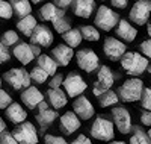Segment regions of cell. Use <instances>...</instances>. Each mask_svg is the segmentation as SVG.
I'll use <instances>...</instances> for the list:
<instances>
[{
	"label": "cell",
	"instance_id": "cell-1",
	"mask_svg": "<svg viewBox=\"0 0 151 144\" xmlns=\"http://www.w3.org/2000/svg\"><path fill=\"white\" fill-rule=\"evenodd\" d=\"M122 68L132 76H139L148 68V61L137 52H127L121 58Z\"/></svg>",
	"mask_w": 151,
	"mask_h": 144
},
{
	"label": "cell",
	"instance_id": "cell-2",
	"mask_svg": "<svg viewBox=\"0 0 151 144\" xmlns=\"http://www.w3.org/2000/svg\"><path fill=\"white\" fill-rule=\"evenodd\" d=\"M142 91H144V82L137 77H133V79H127L118 88V97L125 103L137 102L142 97Z\"/></svg>",
	"mask_w": 151,
	"mask_h": 144
},
{
	"label": "cell",
	"instance_id": "cell-3",
	"mask_svg": "<svg viewBox=\"0 0 151 144\" xmlns=\"http://www.w3.org/2000/svg\"><path fill=\"white\" fill-rule=\"evenodd\" d=\"M91 135L100 141H112L115 137V124L104 117H97V120L91 126Z\"/></svg>",
	"mask_w": 151,
	"mask_h": 144
},
{
	"label": "cell",
	"instance_id": "cell-4",
	"mask_svg": "<svg viewBox=\"0 0 151 144\" xmlns=\"http://www.w3.org/2000/svg\"><path fill=\"white\" fill-rule=\"evenodd\" d=\"M118 21H119V15L115 11H112L109 6L101 5L97 9V15H95L94 23L97 24V28H100L101 31H106V32L112 31L115 28V24H118Z\"/></svg>",
	"mask_w": 151,
	"mask_h": 144
},
{
	"label": "cell",
	"instance_id": "cell-5",
	"mask_svg": "<svg viewBox=\"0 0 151 144\" xmlns=\"http://www.w3.org/2000/svg\"><path fill=\"white\" fill-rule=\"evenodd\" d=\"M12 134H14V137H15L18 144H38L36 127L30 121L20 123V126H17Z\"/></svg>",
	"mask_w": 151,
	"mask_h": 144
},
{
	"label": "cell",
	"instance_id": "cell-6",
	"mask_svg": "<svg viewBox=\"0 0 151 144\" xmlns=\"http://www.w3.org/2000/svg\"><path fill=\"white\" fill-rule=\"evenodd\" d=\"M64 88H65V93L68 97H79L82 96V93H85L88 85L85 82V79L77 74V73H70L65 79H64Z\"/></svg>",
	"mask_w": 151,
	"mask_h": 144
},
{
	"label": "cell",
	"instance_id": "cell-7",
	"mask_svg": "<svg viewBox=\"0 0 151 144\" xmlns=\"http://www.w3.org/2000/svg\"><path fill=\"white\" fill-rule=\"evenodd\" d=\"M151 15V0H137L129 12V17L134 24L144 26Z\"/></svg>",
	"mask_w": 151,
	"mask_h": 144
},
{
	"label": "cell",
	"instance_id": "cell-8",
	"mask_svg": "<svg viewBox=\"0 0 151 144\" xmlns=\"http://www.w3.org/2000/svg\"><path fill=\"white\" fill-rule=\"evenodd\" d=\"M5 81L14 89H23L30 87V74L24 68H11L5 73Z\"/></svg>",
	"mask_w": 151,
	"mask_h": 144
},
{
	"label": "cell",
	"instance_id": "cell-9",
	"mask_svg": "<svg viewBox=\"0 0 151 144\" xmlns=\"http://www.w3.org/2000/svg\"><path fill=\"white\" fill-rule=\"evenodd\" d=\"M113 82H115V77H113V73L112 70L107 67V65H101L98 70V76H97V81L94 84V89L92 93L100 97L104 91L110 89V87L113 85Z\"/></svg>",
	"mask_w": 151,
	"mask_h": 144
},
{
	"label": "cell",
	"instance_id": "cell-10",
	"mask_svg": "<svg viewBox=\"0 0 151 144\" xmlns=\"http://www.w3.org/2000/svg\"><path fill=\"white\" fill-rule=\"evenodd\" d=\"M76 59H77V65L85 70L86 73H92L94 70H97L98 64H100V58L91 49H83L79 50L77 55H76Z\"/></svg>",
	"mask_w": 151,
	"mask_h": 144
},
{
	"label": "cell",
	"instance_id": "cell-11",
	"mask_svg": "<svg viewBox=\"0 0 151 144\" xmlns=\"http://www.w3.org/2000/svg\"><path fill=\"white\" fill-rule=\"evenodd\" d=\"M112 117H113V124L119 130L122 135L130 134L132 130V115L124 106H116L112 109Z\"/></svg>",
	"mask_w": 151,
	"mask_h": 144
},
{
	"label": "cell",
	"instance_id": "cell-12",
	"mask_svg": "<svg viewBox=\"0 0 151 144\" xmlns=\"http://www.w3.org/2000/svg\"><path fill=\"white\" fill-rule=\"evenodd\" d=\"M53 33L47 26L44 24H36V28L33 29L30 35V41L35 46H41V47H48L53 44Z\"/></svg>",
	"mask_w": 151,
	"mask_h": 144
},
{
	"label": "cell",
	"instance_id": "cell-13",
	"mask_svg": "<svg viewBox=\"0 0 151 144\" xmlns=\"http://www.w3.org/2000/svg\"><path fill=\"white\" fill-rule=\"evenodd\" d=\"M125 47L119 40L116 38H106L104 44H103V50H104V55L112 59V61H118L122 58V55L125 53Z\"/></svg>",
	"mask_w": 151,
	"mask_h": 144
},
{
	"label": "cell",
	"instance_id": "cell-14",
	"mask_svg": "<svg viewBox=\"0 0 151 144\" xmlns=\"http://www.w3.org/2000/svg\"><path fill=\"white\" fill-rule=\"evenodd\" d=\"M73 109L76 112V115L79 117L80 120H89L94 115V106L92 103L83 96H79L73 102Z\"/></svg>",
	"mask_w": 151,
	"mask_h": 144
},
{
	"label": "cell",
	"instance_id": "cell-15",
	"mask_svg": "<svg viewBox=\"0 0 151 144\" xmlns=\"http://www.w3.org/2000/svg\"><path fill=\"white\" fill-rule=\"evenodd\" d=\"M21 100L27 108L35 109L38 105L44 100V96L36 87H27V88H24V91L21 93Z\"/></svg>",
	"mask_w": 151,
	"mask_h": 144
},
{
	"label": "cell",
	"instance_id": "cell-16",
	"mask_svg": "<svg viewBox=\"0 0 151 144\" xmlns=\"http://www.w3.org/2000/svg\"><path fill=\"white\" fill-rule=\"evenodd\" d=\"M80 127V119L76 115L74 111H68L60 117V130L67 135L74 134Z\"/></svg>",
	"mask_w": 151,
	"mask_h": 144
},
{
	"label": "cell",
	"instance_id": "cell-17",
	"mask_svg": "<svg viewBox=\"0 0 151 144\" xmlns=\"http://www.w3.org/2000/svg\"><path fill=\"white\" fill-rule=\"evenodd\" d=\"M52 55H53V59L56 61L58 65L67 67L73 58V55H74V52H73V47H70L67 44H59L52 50Z\"/></svg>",
	"mask_w": 151,
	"mask_h": 144
},
{
	"label": "cell",
	"instance_id": "cell-18",
	"mask_svg": "<svg viewBox=\"0 0 151 144\" xmlns=\"http://www.w3.org/2000/svg\"><path fill=\"white\" fill-rule=\"evenodd\" d=\"M12 53H14V56L23 64V65H27L33 61L35 58V53H33V47L30 44H26V43H20L14 47V50H12Z\"/></svg>",
	"mask_w": 151,
	"mask_h": 144
},
{
	"label": "cell",
	"instance_id": "cell-19",
	"mask_svg": "<svg viewBox=\"0 0 151 144\" xmlns=\"http://www.w3.org/2000/svg\"><path fill=\"white\" fill-rule=\"evenodd\" d=\"M95 9V2L94 0H74L73 11L77 17L82 18H89Z\"/></svg>",
	"mask_w": 151,
	"mask_h": 144
},
{
	"label": "cell",
	"instance_id": "cell-20",
	"mask_svg": "<svg viewBox=\"0 0 151 144\" xmlns=\"http://www.w3.org/2000/svg\"><path fill=\"white\" fill-rule=\"evenodd\" d=\"M6 117L12 121V123H15V124H20L23 121H26L27 119V112L24 111V108L21 106L20 103H15V102H12L9 106L6 108Z\"/></svg>",
	"mask_w": 151,
	"mask_h": 144
},
{
	"label": "cell",
	"instance_id": "cell-21",
	"mask_svg": "<svg viewBox=\"0 0 151 144\" xmlns=\"http://www.w3.org/2000/svg\"><path fill=\"white\" fill-rule=\"evenodd\" d=\"M116 36H119L121 40L124 41H134L136 36H137V31L136 28L127 21V20H121L118 21V26H116Z\"/></svg>",
	"mask_w": 151,
	"mask_h": 144
},
{
	"label": "cell",
	"instance_id": "cell-22",
	"mask_svg": "<svg viewBox=\"0 0 151 144\" xmlns=\"http://www.w3.org/2000/svg\"><path fill=\"white\" fill-rule=\"evenodd\" d=\"M40 15L44 21H55L60 17H64V9L56 6L55 3H45L41 9H40Z\"/></svg>",
	"mask_w": 151,
	"mask_h": 144
},
{
	"label": "cell",
	"instance_id": "cell-23",
	"mask_svg": "<svg viewBox=\"0 0 151 144\" xmlns=\"http://www.w3.org/2000/svg\"><path fill=\"white\" fill-rule=\"evenodd\" d=\"M47 97H48V102L52 103V106L55 109L64 108L65 105H67V102H68L67 93H64L60 88H50L47 91Z\"/></svg>",
	"mask_w": 151,
	"mask_h": 144
},
{
	"label": "cell",
	"instance_id": "cell-24",
	"mask_svg": "<svg viewBox=\"0 0 151 144\" xmlns=\"http://www.w3.org/2000/svg\"><path fill=\"white\" fill-rule=\"evenodd\" d=\"M11 6H12V12L20 18L29 15L32 12V5L29 0H11Z\"/></svg>",
	"mask_w": 151,
	"mask_h": 144
},
{
	"label": "cell",
	"instance_id": "cell-25",
	"mask_svg": "<svg viewBox=\"0 0 151 144\" xmlns=\"http://www.w3.org/2000/svg\"><path fill=\"white\" fill-rule=\"evenodd\" d=\"M38 67H41L44 71L48 73V76H55L58 71V64L53 58H50L48 55H40L36 59Z\"/></svg>",
	"mask_w": 151,
	"mask_h": 144
},
{
	"label": "cell",
	"instance_id": "cell-26",
	"mask_svg": "<svg viewBox=\"0 0 151 144\" xmlns=\"http://www.w3.org/2000/svg\"><path fill=\"white\" fill-rule=\"evenodd\" d=\"M17 28H18V31H20L23 35L30 36L32 32H33V29L36 28V20H35V17H32V15L29 14V15H26V17L20 18V21L17 23Z\"/></svg>",
	"mask_w": 151,
	"mask_h": 144
},
{
	"label": "cell",
	"instance_id": "cell-27",
	"mask_svg": "<svg viewBox=\"0 0 151 144\" xmlns=\"http://www.w3.org/2000/svg\"><path fill=\"white\" fill-rule=\"evenodd\" d=\"M56 119H58V112L53 111V109H48V108L44 109V111H38V115H36V121L42 127L52 126Z\"/></svg>",
	"mask_w": 151,
	"mask_h": 144
},
{
	"label": "cell",
	"instance_id": "cell-28",
	"mask_svg": "<svg viewBox=\"0 0 151 144\" xmlns=\"http://www.w3.org/2000/svg\"><path fill=\"white\" fill-rule=\"evenodd\" d=\"M64 36V41L67 43V46H70V47H77V46H80V43H82V40H83V36H82V33H80V29H70V31H67L65 33H62Z\"/></svg>",
	"mask_w": 151,
	"mask_h": 144
},
{
	"label": "cell",
	"instance_id": "cell-29",
	"mask_svg": "<svg viewBox=\"0 0 151 144\" xmlns=\"http://www.w3.org/2000/svg\"><path fill=\"white\" fill-rule=\"evenodd\" d=\"M98 102H100V105H101L103 108H109V106L116 105L119 102V97H118V94L115 93V91L107 89V91H104V93L98 97Z\"/></svg>",
	"mask_w": 151,
	"mask_h": 144
},
{
	"label": "cell",
	"instance_id": "cell-30",
	"mask_svg": "<svg viewBox=\"0 0 151 144\" xmlns=\"http://www.w3.org/2000/svg\"><path fill=\"white\" fill-rule=\"evenodd\" d=\"M80 33L86 41H98L100 40V32L97 31V28H94V26H82Z\"/></svg>",
	"mask_w": 151,
	"mask_h": 144
},
{
	"label": "cell",
	"instance_id": "cell-31",
	"mask_svg": "<svg viewBox=\"0 0 151 144\" xmlns=\"http://www.w3.org/2000/svg\"><path fill=\"white\" fill-rule=\"evenodd\" d=\"M134 134L130 137V144H151L148 135L139 127H133Z\"/></svg>",
	"mask_w": 151,
	"mask_h": 144
},
{
	"label": "cell",
	"instance_id": "cell-32",
	"mask_svg": "<svg viewBox=\"0 0 151 144\" xmlns=\"http://www.w3.org/2000/svg\"><path fill=\"white\" fill-rule=\"evenodd\" d=\"M30 74V81H35L36 84H44L45 81H47V77H48V73L47 71H44L41 67H36L29 73Z\"/></svg>",
	"mask_w": 151,
	"mask_h": 144
},
{
	"label": "cell",
	"instance_id": "cell-33",
	"mask_svg": "<svg viewBox=\"0 0 151 144\" xmlns=\"http://www.w3.org/2000/svg\"><path fill=\"white\" fill-rule=\"evenodd\" d=\"M17 41H18V33L14 32V31H6L3 33V36H2V43L5 46H8V47L17 44Z\"/></svg>",
	"mask_w": 151,
	"mask_h": 144
},
{
	"label": "cell",
	"instance_id": "cell-34",
	"mask_svg": "<svg viewBox=\"0 0 151 144\" xmlns=\"http://www.w3.org/2000/svg\"><path fill=\"white\" fill-rule=\"evenodd\" d=\"M53 26H55L56 32H59V33H65L67 31L71 29V28H70V21H68L67 18H64V17L55 20V21H53Z\"/></svg>",
	"mask_w": 151,
	"mask_h": 144
},
{
	"label": "cell",
	"instance_id": "cell-35",
	"mask_svg": "<svg viewBox=\"0 0 151 144\" xmlns=\"http://www.w3.org/2000/svg\"><path fill=\"white\" fill-rule=\"evenodd\" d=\"M12 17V6L6 0H0V18L9 20Z\"/></svg>",
	"mask_w": 151,
	"mask_h": 144
},
{
	"label": "cell",
	"instance_id": "cell-36",
	"mask_svg": "<svg viewBox=\"0 0 151 144\" xmlns=\"http://www.w3.org/2000/svg\"><path fill=\"white\" fill-rule=\"evenodd\" d=\"M141 105L142 108L147 111H151V87L145 88L142 91V97H141Z\"/></svg>",
	"mask_w": 151,
	"mask_h": 144
},
{
	"label": "cell",
	"instance_id": "cell-37",
	"mask_svg": "<svg viewBox=\"0 0 151 144\" xmlns=\"http://www.w3.org/2000/svg\"><path fill=\"white\" fill-rule=\"evenodd\" d=\"M44 144H68V143H67V140H64L62 137L45 134L44 135Z\"/></svg>",
	"mask_w": 151,
	"mask_h": 144
},
{
	"label": "cell",
	"instance_id": "cell-38",
	"mask_svg": "<svg viewBox=\"0 0 151 144\" xmlns=\"http://www.w3.org/2000/svg\"><path fill=\"white\" fill-rule=\"evenodd\" d=\"M11 103H12V97L5 89H0V109H6Z\"/></svg>",
	"mask_w": 151,
	"mask_h": 144
},
{
	"label": "cell",
	"instance_id": "cell-39",
	"mask_svg": "<svg viewBox=\"0 0 151 144\" xmlns=\"http://www.w3.org/2000/svg\"><path fill=\"white\" fill-rule=\"evenodd\" d=\"M0 143H2V144H18L15 137H14V134H12V132H6V130L0 134Z\"/></svg>",
	"mask_w": 151,
	"mask_h": 144
},
{
	"label": "cell",
	"instance_id": "cell-40",
	"mask_svg": "<svg viewBox=\"0 0 151 144\" xmlns=\"http://www.w3.org/2000/svg\"><path fill=\"white\" fill-rule=\"evenodd\" d=\"M11 58V53H9V50H8V46H5L2 41H0V65L8 62Z\"/></svg>",
	"mask_w": 151,
	"mask_h": 144
},
{
	"label": "cell",
	"instance_id": "cell-41",
	"mask_svg": "<svg viewBox=\"0 0 151 144\" xmlns=\"http://www.w3.org/2000/svg\"><path fill=\"white\" fill-rule=\"evenodd\" d=\"M139 49H141L142 53L145 55V58H151V40L142 41L141 46H139Z\"/></svg>",
	"mask_w": 151,
	"mask_h": 144
},
{
	"label": "cell",
	"instance_id": "cell-42",
	"mask_svg": "<svg viewBox=\"0 0 151 144\" xmlns=\"http://www.w3.org/2000/svg\"><path fill=\"white\" fill-rule=\"evenodd\" d=\"M62 84H64V76H62V74H55L53 79L50 81L48 87H50V88H60Z\"/></svg>",
	"mask_w": 151,
	"mask_h": 144
},
{
	"label": "cell",
	"instance_id": "cell-43",
	"mask_svg": "<svg viewBox=\"0 0 151 144\" xmlns=\"http://www.w3.org/2000/svg\"><path fill=\"white\" fill-rule=\"evenodd\" d=\"M141 123L144 126H151V111H144L141 114Z\"/></svg>",
	"mask_w": 151,
	"mask_h": 144
},
{
	"label": "cell",
	"instance_id": "cell-44",
	"mask_svg": "<svg viewBox=\"0 0 151 144\" xmlns=\"http://www.w3.org/2000/svg\"><path fill=\"white\" fill-rule=\"evenodd\" d=\"M71 144H92V143H91V140L88 138V137H85V135H79V137L76 138Z\"/></svg>",
	"mask_w": 151,
	"mask_h": 144
},
{
	"label": "cell",
	"instance_id": "cell-45",
	"mask_svg": "<svg viewBox=\"0 0 151 144\" xmlns=\"http://www.w3.org/2000/svg\"><path fill=\"white\" fill-rule=\"evenodd\" d=\"M110 2H112V5L115 6V8H118V9H124L125 6H127L129 0H110Z\"/></svg>",
	"mask_w": 151,
	"mask_h": 144
},
{
	"label": "cell",
	"instance_id": "cell-46",
	"mask_svg": "<svg viewBox=\"0 0 151 144\" xmlns=\"http://www.w3.org/2000/svg\"><path fill=\"white\" fill-rule=\"evenodd\" d=\"M73 3V0H55V5L56 6H59V8H68L70 5Z\"/></svg>",
	"mask_w": 151,
	"mask_h": 144
},
{
	"label": "cell",
	"instance_id": "cell-47",
	"mask_svg": "<svg viewBox=\"0 0 151 144\" xmlns=\"http://www.w3.org/2000/svg\"><path fill=\"white\" fill-rule=\"evenodd\" d=\"M47 108H48V105H47L44 100H42V102H41V103L36 106V109H38V111H44V109H47Z\"/></svg>",
	"mask_w": 151,
	"mask_h": 144
},
{
	"label": "cell",
	"instance_id": "cell-48",
	"mask_svg": "<svg viewBox=\"0 0 151 144\" xmlns=\"http://www.w3.org/2000/svg\"><path fill=\"white\" fill-rule=\"evenodd\" d=\"M5 130H6V123L3 121V119H2V117H0V134H2V132H5Z\"/></svg>",
	"mask_w": 151,
	"mask_h": 144
},
{
	"label": "cell",
	"instance_id": "cell-49",
	"mask_svg": "<svg viewBox=\"0 0 151 144\" xmlns=\"http://www.w3.org/2000/svg\"><path fill=\"white\" fill-rule=\"evenodd\" d=\"M107 144H127V143H124V141H110Z\"/></svg>",
	"mask_w": 151,
	"mask_h": 144
},
{
	"label": "cell",
	"instance_id": "cell-50",
	"mask_svg": "<svg viewBox=\"0 0 151 144\" xmlns=\"http://www.w3.org/2000/svg\"><path fill=\"white\" fill-rule=\"evenodd\" d=\"M148 35H150V36H151V23H150V24H148Z\"/></svg>",
	"mask_w": 151,
	"mask_h": 144
},
{
	"label": "cell",
	"instance_id": "cell-51",
	"mask_svg": "<svg viewBox=\"0 0 151 144\" xmlns=\"http://www.w3.org/2000/svg\"><path fill=\"white\" fill-rule=\"evenodd\" d=\"M147 135H148V138H150V141H151V129L148 130V134H147Z\"/></svg>",
	"mask_w": 151,
	"mask_h": 144
},
{
	"label": "cell",
	"instance_id": "cell-52",
	"mask_svg": "<svg viewBox=\"0 0 151 144\" xmlns=\"http://www.w3.org/2000/svg\"><path fill=\"white\" fill-rule=\"evenodd\" d=\"M33 3H40V2H42V0H32Z\"/></svg>",
	"mask_w": 151,
	"mask_h": 144
},
{
	"label": "cell",
	"instance_id": "cell-53",
	"mask_svg": "<svg viewBox=\"0 0 151 144\" xmlns=\"http://www.w3.org/2000/svg\"><path fill=\"white\" fill-rule=\"evenodd\" d=\"M147 70H148V73L151 74V65H148V68H147Z\"/></svg>",
	"mask_w": 151,
	"mask_h": 144
},
{
	"label": "cell",
	"instance_id": "cell-54",
	"mask_svg": "<svg viewBox=\"0 0 151 144\" xmlns=\"http://www.w3.org/2000/svg\"><path fill=\"white\" fill-rule=\"evenodd\" d=\"M0 85H2V81H0Z\"/></svg>",
	"mask_w": 151,
	"mask_h": 144
},
{
	"label": "cell",
	"instance_id": "cell-55",
	"mask_svg": "<svg viewBox=\"0 0 151 144\" xmlns=\"http://www.w3.org/2000/svg\"><path fill=\"white\" fill-rule=\"evenodd\" d=\"M0 144H2V143H0Z\"/></svg>",
	"mask_w": 151,
	"mask_h": 144
}]
</instances>
